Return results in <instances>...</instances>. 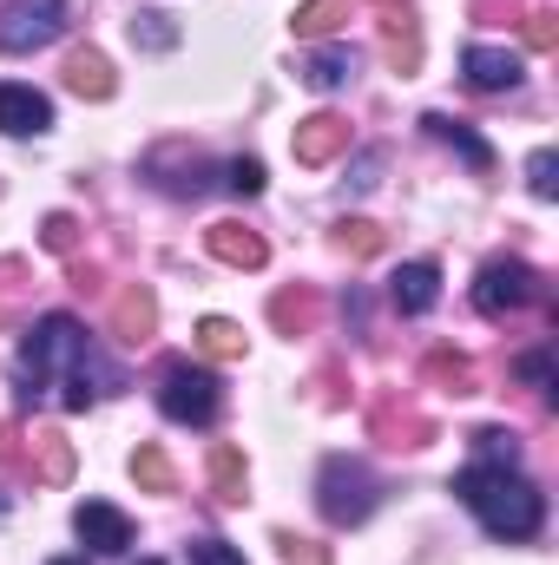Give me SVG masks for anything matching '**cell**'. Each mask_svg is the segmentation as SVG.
<instances>
[{"label":"cell","instance_id":"7","mask_svg":"<svg viewBox=\"0 0 559 565\" xmlns=\"http://www.w3.org/2000/svg\"><path fill=\"white\" fill-rule=\"evenodd\" d=\"M73 533H80L93 553H106V559H119V553L133 546V520H126L113 500H80V507H73Z\"/></svg>","mask_w":559,"mask_h":565},{"label":"cell","instance_id":"27","mask_svg":"<svg viewBox=\"0 0 559 565\" xmlns=\"http://www.w3.org/2000/svg\"><path fill=\"white\" fill-rule=\"evenodd\" d=\"M336 244H342L349 257H376V250H382V231H376L369 217H349V224H336Z\"/></svg>","mask_w":559,"mask_h":565},{"label":"cell","instance_id":"19","mask_svg":"<svg viewBox=\"0 0 559 565\" xmlns=\"http://www.w3.org/2000/svg\"><path fill=\"white\" fill-rule=\"evenodd\" d=\"M211 493H218V500H231V507L244 500V454H238L231 440H218V447H211Z\"/></svg>","mask_w":559,"mask_h":565},{"label":"cell","instance_id":"4","mask_svg":"<svg viewBox=\"0 0 559 565\" xmlns=\"http://www.w3.org/2000/svg\"><path fill=\"white\" fill-rule=\"evenodd\" d=\"M158 408H165L171 422H184V427H211L218 422V408H224V382H218V369L171 362L165 382H158Z\"/></svg>","mask_w":559,"mask_h":565},{"label":"cell","instance_id":"11","mask_svg":"<svg viewBox=\"0 0 559 565\" xmlns=\"http://www.w3.org/2000/svg\"><path fill=\"white\" fill-rule=\"evenodd\" d=\"M296 164H329V158H342L349 151V119H336V113H309L303 126H296Z\"/></svg>","mask_w":559,"mask_h":565},{"label":"cell","instance_id":"16","mask_svg":"<svg viewBox=\"0 0 559 565\" xmlns=\"http://www.w3.org/2000/svg\"><path fill=\"white\" fill-rule=\"evenodd\" d=\"M113 329H119L126 342H145V335L158 329V302H151V289H145V282H133V289L113 302Z\"/></svg>","mask_w":559,"mask_h":565},{"label":"cell","instance_id":"17","mask_svg":"<svg viewBox=\"0 0 559 565\" xmlns=\"http://www.w3.org/2000/svg\"><path fill=\"white\" fill-rule=\"evenodd\" d=\"M349 73H356V53H349V46H316V53H309V66H303V79H309L316 93L349 86Z\"/></svg>","mask_w":559,"mask_h":565},{"label":"cell","instance_id":"33","mask_svg":"<svg viewBox=\"0 0 559 565\" xmlns=\"http://www.w3.org/2000/svg\"><path fill=\"white\" fill-rule=\"evenodd\" d=\"M46 250H73V217H66V211L46 217Z\"/></svg>","mask_w":559,"mask_h":565},{"label":"cell","instance_id":"15","mask_svg":"<svg viewBox=\"0 0 559 565\" xmlns=\"http://www.w3.org/2000/svg\"><path fill=\"white\" fill-rule=\"evenodd\" d=\"M421 126H428V139L454 145V151H461V158H467V164H474V171H494V145L481 139V132H474V126H467V119H447V113H428V119H421Z\"/></svg>","mask_w":559,"mask_h":565},{"label":"cell","instance_id":"13","mask_svg":"<svg viewBox=\"0 0 559 565\" xmlns=\"http://www.w3.org/2000/svg\"><path fill=\"white\" fill-rule=\"evenodd\" d=\"M389 296H395L402 316H428V309L441 302V270H434V264H402V270L389 277Z\"/></svg>","mask_w":559,"mask_h":565},{"label":"cell","instance_id":"32","mask_svg":"<svg viewBox=\"0 0 559 565\" xmlns=\"http://www.w3.org/2000/svg\"><path fill=\"white\" fill-rule=\"evenodd\" d=\"M191 565H244V553L224 546V540H198V546H191Z\"/></svg>","mask_w":559,"mask_h":565},{"label":"cell","instance_id":"8","mask_svg":"<svg viewBox=\"0 0 559 565\" xmlns=\"http://www.w3.org/2000/svg\"><path fill=\"white\" fill-rule=\"evenodd\" d=\"M145 178H158V191H171V198H204V191L218 184V178H211V164H204L198 151L184 158L178 145L151 151V158H145Z\"/></svg>","mask_w":559,"mask_h":565},{"label":"cell","instance_id":"36","mask_svg":"<svg viewBox=\"0 0 559 565\" xmlns=\"http://www.w3.org/2000/svg\"><path fill=\"white\" fill-rule=\"evenodd\" d=\"M139 565H158V559H139Z\"/></svg>","mask_w":559,"mask_h":565},{"label":"cell","instance_id":"1","mask_svg":"<svg viewBox=\"0 0 559 565\" xmlns=\"http://www.w3.org/2000/svg\"><path fill=\"white\" fill-rule=\"evenodd\" d=\"M13 388H20V402L33 408L46 388H60V408H93L99 395H113L119 388V369L93 349V335L73 322V316H40L33 329H27V342H20V355H13Z\"/></svg>","mask_w":559,"mask_h":565},{"label":"cell","instance_id":"30","mask_svg":"<svg viewBox=\"0 0 559 565\" xmlns=\"http://www.w3.org/2000/svg\"><path fill=\"white\" fill-rule=\"evenodd\" d=\"M527 46H534V53H553L559 46V13H547V7L527 13Z\"/></svg>","mask_w":559,"mask_h":565},{"label":"cell","instance_id":"6","mask_svg":"<svg viewBox=\"0 0 559 565\" xmlns=\"http://www.w3.org/2000/svg\"><path fill=\"white\" fill-rule=\"evenodd\" d=\"M534 296H540V277H534V264H520V257H500V264H487V270L474 277V309H481L487 322L527 309Z\"/></svg>","mask_w":559,"mask_h":565},{"label":"cell","instance_id":"10","mask_svg":"<svg viewBox=\"0 0 559 565\" xmlns=\"http://www.w3.org/2000/svg\"><path fill=\"white\" fill-rule=\"evenodd\" d=\"M461 73H467L474 93H514V86L527 79L520 53H507V46H467V53H461Z\"/></svg>","mask_w":559,"mask_h":565},{"label":"cell","instance_id":"34","mask_svg":"<svg viewBox=\"0 0 559 565\" xmlns=\"http://www.w3.org/2000/svg\"><path fill=\"white\" fill-rule=\"evenodd\" d=\"M520 375H527V382H553V362H547V355H527Z\"/></svg>","mask_w":559,"mask_h":565},{"label":"cell","instance_id":"12","mask_svg":"<svg viewBox=\"0 0 559 565\" xmlns=\"http://www.w3.org/2000/svg\"><path fill=\"white\" fill-rule=\"evenodd\" d=\"M204 250H211L218 264H231V270H264V264H271V244H264L257 231H244V224H211V231H204Z\"/></svg>","mask_w":559,"mask_h":565},{"label":"cell","instance_id":"28","mask_svg":"<svg viewBox=\"0 0 559 565\" xmlns=\"http://www.w3.org/2000/svg\"><path fill=\"white\" fill-rule=\"evenodd\" d=\"M428 375H434V382H454V395H467V388H474L467 355H447V349H434V355H428Z\"/></svg>","mask_w":559,"mask_h":565},{"label":"cell","instance_id":"21","mask_svg":"<svg viewBox=\"0 0 559 565\" xmlns=\"http://www.w3.org/2000/svg\"><path fill=\"white\" fill-rule=\"evenodd\" d=\"M133 46H145V53H171L178 46V20L171 13H133Z\"/></svg>","mask_w":559,"mask_h":565},{"label":"cell","instance_id":"9","mask_svg":"<svg viewBox=\"0 0 559 565\" xmlns=\"http://www.w3.org/2000/svg\"><path fill=\"white\" fill-rule=\"evenodd\" d=\"M53 126V99L40 86H20V79H0V132L13 139H40Z\"/></svg>","mask_w":559,"mask_h":565},{"label":"cell","instance_id":"2","mask_svg":"<svg viewBox=\"0 0 559 565\" xmlns=\"http://www.w3.org/2000/svg\"><path fill=\"white\" fill-rule=\"evenodd\" d=\"M454 493L467 500V513H474L494 540H534L540 520H547V493H540L520 467H487V460H474V467L454 480Z\"/></svg>","mask_w":559,"mask_h":565},{"label":"cell","instance_id":"26","mask_svg":"<svg viewBox=\"0 0 559 565\" xmlns=\"http://www.w3.org/2000/svg\"><path fill=\"white\" fill-rule=\"evenodd\" d=\"M527 191H534V198H547V204L559 198V151L540 145V151L527 158Z\"/></svg>","mask_w":559,"mask_h":565},{"label":"cell","instance_id":"18","mask_svg":"<svg viewBox=\"0 0 559 565\" xmlns=\"http://www.w3.org/2000/svg\"><path fill=\"white\" fill-rule=\"evenodd\" d=\"M198 349H204L211 362H244V329H238L231 316H204V322H198Z\"/></svg>","mask_w":559,"mask_h":565},{"label":"cell","instance_id":"3","mask_svg":"<svg viewBox=\"0 0 559 565\" xmlns=\"http://www.w3.org/2000/svg\"><path fill=\"white\" fill-rule=\"evenodd\" d=\"M376 473L356 460V454H329L323 460V473H316V507H323V520L329 526H362L369 513H376Z\"/></svg>","mask_w":559,"mask_h":565},{"label":"cell","instance_id":"20","mask_svg":"<svg viewBox=\"0 0 559 565\" xmlns=\"http://www.w3.org/2000/svg\"><path fill=\"white\" fill-rule=\"evenodd\" d=\"M349 20V0H303L296 13H289V26L303 33V40H323V33H336Z\"/></svg>","mask_w":559,"mask_h":565},{"label":"cell","instance_id":"5","mask_svg":"<svg viewBox=\"0 0 559 565\" xmlns=\"http://www.w3.org/2000/svg\"><path fill=\"white\" fill-rule=\"evenodd\" d=\"M66 33V0H7L0 7V53H33Z\"/></svg>","mask_w":559,"mask_h":565},{"label":"cell","instance_id":"14","mask_svg":"<svg viewBox=\"0 0 559 565\" xmlns=\"http://www.w3.org/2000/svg\"><path fill=\"white\" fill-rule=\"evenodd\" d=\"M66 93H80V99H113V93H119L113 60H106V53H93V46L66 53Z\"/></svg>","mask_w":559,"mask_h":565},{"label":"cell","instance_id":"31","mask_svg":"<svg viewBox=\"0 0 559 565\" xmlns=\"http://www.w3.org/2000/svg\"><path fill=\"white\" fill-rule=\"evenodd\" d=\"M283 546V565H329V553L316 546V540H296V533H277Z\"/></svg>","mask_w":559,"mask_h":565},{"label":"cell","instance_id":"23","mask_svg":"<svg viewBox=\"0 0 559 565\" xmlns=\"http://www.w3.org/2000/svg\"><path fill=\"white\" fill-rule=\"evenodd\" d=\"M133 480H139L145 493H171V487H178V473H171L165 447H151V440H145L139 454H133Z\"/></svg>","mask_w":559,"mask_h":565},{"label":"cell","instance_id":"25","mask_svg":"<svg viewBox=\"0 0 559 565\" xmlns=\"http://www.w3.org/2000/svg\"><path fill=\"white\" fill-rule=\"evenodd\" d=\"M474 447H481L487 467H520V434H507V427H481Z\"/></svg>","mask_w":559,"mask_h":565},{"label":"cell","instance_id":"35","mask_svg":"<svg viewBox=\"0 0 559 565\" xmlns=\"http://www.w3.org/2000/svg\"><path fill=\"white\" fill-rule=\"evenodd\" d=\"M46 565H86V559H46Z\"/></svg>","mask_w":559,"mask_h":565},{"label":"cell","instance_id":"29","mask_svg":"<svg viewBox=\"0 0 559 565\" xmlns=\"http://www.w3.org/2000/svg\"><path fill=\"white\" fill-rule=\"evenodd\" d=\"M224 191L257 198V191H264V164H257V158H231V164H224Z\"/></svg>","mask_w":559,"mask_h":565},{"label":"cell","instance_id":"22","mask_svg":"<svg viewBox=\"0 0 559 565\" xmlns=\"http://www.w3.org/2000/svg\"><path fill=\"white\" fill-rule=\"evenodd\" d=\"M33 447H40V480H73V447H66V434H53V427H40L33 434Z\"/></svg>","mask_w":559,"mask_h":565},{"label":"cell","instance_id":"24","mask_svg":"<svg viewBox=\"0 0 559 565\" xmlns=\"http://www.w3.org/2000/svg\"><path fill=\"white\" fill-rule=\"evenodd\" d=\"M271 322H277L283 335H296V329H309V322H316V302H309L303 289H283L277 302H271Z\"/></svg>","mask_w":559,"mask_h":565}]
</instances>
